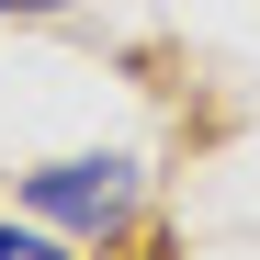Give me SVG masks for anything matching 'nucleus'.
Listing matches in <instances>:
<instances>
[{"label":"nucleus","mask_w":260,"mask_h":260,"mask_svg":"<svg viewBox=\"0 0 260 260\" xmlns=\"http://www.w3.org/2000/svg\"><path fill=\"white\" fill-rule=\"evenodd\" d=\"M23 204L46 215V226L68 238H124L136 226V158H46V170H23Z\"/></svg>","instance_id":"f257e3e1"},{"label":"nucleus","mask_w":260,"mask_h":260,"mask_svg":"<svg viewBox=\"0 0 260 260\" xmlns=\"http://www.w3.org/2000/svg\"><path fill=\"white\" fill-rule=\"evenodd\" d=\"M0 260H68L57 238H34V226H0Z\"/></svg>","instance_id":"f03ea898"},{"label":"nucleus","mask_w":260,"mask_h":260,"mask_svg":"<svg viewBox=\"0 0 260 260\" xmlns=\"http://www.w3.org/2000/svg\"><path fill=\"white\" fill-rule=\"evenodd\" d=\"M0 12H68V0H0Z\"/></svg>","instance_id":"7ed1b4c3"}]
</instances>
